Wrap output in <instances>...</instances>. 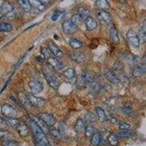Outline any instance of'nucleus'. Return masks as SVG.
Masks as SVG:
<instances>
[{"label":"nucleus","instance_id":"nucleus-1","mask_svg":"<svg viewBox=\"0 0 146 146\" xmlns=\"http://www.w3.org/2000/svg\"><path fill=\"white\" fill-rule=\"evenodd\" d=\"M30 126L32 128V132L35 138V142L37 146H49L46 134H45L42 130L40 129L38 126L32 120L30 121Z\"/></svg>","mask_w":146,"mask_h":146},{"label":"nucleus","instance_id":"nucleus-2","mask_svg":"<svg viewBox=\"0 0 146 146\" xmlns=\"http://www.w3.org/2000/svg\"><path fill=\"white\" fill-rule=\"evenodd\" d=\"M1 12L9 20H13L15 18V11L13 5L9 2H4L1 6Z\"/></svg>","mask_w":146,"mask_h":146},{"label":"nucleus","instance_id":"nucleus-3","mask_svg":"<svg viewBox=\"0 0 146 146\" xmlns=\"http://www.w3.org/2000/svg\"><path fill=\"white\" fill-rule=\"evenodd\" d=\"M43 75L45 76V80L50 86L54 88L55 90L58 89L60 86V82L58 78L53 74L52 72L48 70H43Z\"/></svg>","mask_w":146,"mask_h":146},{"label":"nucleus","instance_id":"nucleus-4","mask_svg":"<svg viewBox=\"0 0 146 146\" xmlns=\"http://www.w3.org/2000/svg\"><path fill=\"white\" fill-rule=\"evenodd\" d=\"M1 113L6 118H16L18 115L16 109L9 104H4L2 105L1 108Z\"/></svg>","mask_w":146,"mask_h":146},{"label":"nucleus","instance_id":"nucleus-5","mask_svg":"<svg viewBox=\"0 0 146 146\" xmlns=\"http://www.w3.org/2000/svg\"><path fill=\"white\" fill-rule=\"evenodd\" d=\"M126 37H127L128 41L129 42V43L135 48H139L140 45L138 35L132 29H129L126 33Z\"/></svg>","mask_w":146,"mask_h":146},{"label":"nucleus","instance_id":"nucleus-6","mask_svg":"<svg viewBox=\"0 0 146 146\" xmlns=\"http://www.w3.org/2000/svg\"><path fill=\"white\" fill-rule=\"evenodd\" d=\"M28 86L29 88H30L31 93L33 95H36L41 93L42 89H43L42 84L40 82L37 81L36 80H30L28 83Z\"/></svg>","mask_w":146,"mask_h":146},{"label":"nucleus","instance_id":"nucleus-7","mask_svg":"<svg viewBox=\"0 0 146 146\" xmlns=\"http://www.w3.org/2000/svg\"><path fill=\"white\" fill-rule=\"evenodd\" d=\"M39 118L43 121L44 123L47 125L48 126H52L56 123V119L53 116V115L49 114L47 113H40L39 115Z\"/></svg>","mask_w":146,"mask_h":146},{"label":"nucleus","instance_id":"nucleus-8","mask_svg":"<svg viewBox=\"0 0 146 146\" xmlns=\"http://www.w3.org/2000/svg\"><path fill=\"white\" fill-rule=\"evenodd\" d=\"M29 100L32 107L35 108H42L45 104V100L41 97H37L33 94L28 95Z\"/></svg>","mask_w":146,"mask_h":146},{"label":"nucleus","instance_id":"nucleus-9","mask_svg":"<svg viewBox=\"0 0 146 146\" xmlns=\"http://www.w3.org/2000/svg\"><path fill=\"white\" fill-rule=\"evenodd\" d=\"M62 29H63L64 32L67 34V35L74 34L78 30V27L70 20H66L64 22L63 25H62Z\"/></svg>","mask_w":146,"mask_h":146},{"label":"nucleus","instance_id":"nucleus-10","mask_svg":"<svg viewBox=\"0 0 146 146\" xmlns=\"http://www.w3.org/2000/svg\"><path fill=\"white\" fill-rule=\"evenodd\" d=\"M70 56L74 62L77 63H84L87 61L86 55L79 51H74L70 53Z\"/></svg>","mask_w":146,"mask_h":146},{"label":"nucleus","instance_id":"nucleus-11","mask_svg":"<svg viewBox=\"0 0 146 146\" xmlns=\"http://www.w3.org/2000/svg\"><path fill=\"white\" fill-rule=\"evenodd\" d=\"M47 61H48V63L50 65L51 67H53V69L56 70H60L63 69L64 65L62 62H60L59 60L58 59V58L55 57L53 55H51L49 57L46 58Z\"/></svg>","mask_w":146,"mask_h":146},{"label":"nucleus","instance_id":"nucleus-12","mask_svg":"<svg viewBox=\"0 0 146 146\" xmlns=\"http://www.w3.org/2000/svg\"><path fill=\"white\" fill-rule=\"evenodd\" d=\"M97 17L101 22H103L105 24H110L111 23V16L109 13L104 10H100L97 13Z\"/></svg>","mask_w":146,"mask_h":146},{"label":"nucleus","instance_id":"nucleus-13","mask_svg":"<svg viewBox=\"0 0 146 146\" xmlns=\"http://www.w3.org/2000/svg\"><path fill=\"white\" fill-rule=\"evenodd\" d=\"M105 75L106 77L107 80L110 83H113V84H118L121 82L120 78L113 72H112L111 70H107V71H105Z\"/></svg>","mask_w":146,"mask_h":146},{"label":"nucleus","instance_id":"nucleus-14","mask_svg":"<svg viewBox=\"0 0 146 146\" xmlns=\"http://www.w3.org/2000/svg\"><path fill=\"white\" fill-rule=\"evenodd\" d=\"M146 69H145V64H138L137 66L134 69L132 72V75L135 78H141L142 76L145 75V73Z\"/></svg>","mask_w":146,"mask_h":146},{"label":"nucleus","instance_id":"nucleus-15","mask_svg":"<svg viewBox=\"0 0 146 146\" xmlns=\"http://www.w3.org/2000/svg\"><path fill=\"white\" fill-rule=\"evenodd\" d=\"M48 49L50 50L52 54L56 58H62L63 56V52L62 50L53 42H51L48 45Z\"/></svg>","mask_w":146,"mask_h":146},{"label":"nucleus","instance_id":"nucleus-16","mask_svg":"<svg viewBox=\"0 0 146 146\" xmlns=\"http://www.w3.org/2000/svg\"><path fill=\"white\" fill-rule=\"evenodd\" d=\"M84 23L86 24L87 30L88 31H92L96 29V27H98L97 22L91 16H88L84 19Z\"/></svg>","mask_w":146,"mask_h":146},{"label":"nucleus","instance_id":"nucleus-17","mask_svg":"<svg viewBox=\"0 0 146 146\" xmlns=\"http://www.w3.org/2000/svg\"><path fill=\"white\" fill-rule=\"evenodd\" d=\"M17 131H18V134L21 137H25L27 135H29V127L27 126V125L25 123H23V122H20L18 126L16 128Z\"/></svg>","mask_w":146,"mask_h":146},{"label":"nucleus","instance_id":"nucleus-18","mask_svg":"<svg viewBox=\"0 0 146 146\" xmlns=\"http://www.w3.org/2000/svg\"><path fill=\"white\" fill-rule=\"evenodd\" d=\"M18 98L20 101V102L21 103L23 106H24L27 108H29L32 107L31 104H30L29 100L28 95L26 94L25 93L23 92H19L18 94Z\"/></svg>","mask_w":146,"mask_h":146},{"label":"nucleus","instance_id":"nucleus-19","mask_svg":"<svg viewBox=\"0 0 146 146\" xmlns=\"http://www.w3.org/2000/svg\"><path fill=\"white\" fill-rule=\"evenodd\" d=\"M32 120L38 126V127L40 128V129H42L45 132V134H47V133L49 132V130L50 129H49L48 126L38 116H32Z\"/></svg>","mask_w":146,"mask_h":146},{"label":"nucleus","instance_id":"nucleus-20","mask_svg":"<svg viewBox=\"0 0 146 146\" xmlns=\"http://www.w3.org/2000/svg\"><path fill=\"white\" fill-rule=\"evenodd\" d=\"M103 138L102 137L101 134L100 133H95L91 136V143L93 146H99L102 145L103 144Z\"/></svg>","mask_w":146,"mask_h":146},{"label":"nucleus","instance_id":"nucleus-21","mask_svg":"<svg viewBox=\"0 0 146 146\" xmlns=\"http://www.w3.org/2000/svg\"><path fill=\"white\" fill-rule=\"evenodd\" d=\"M21 8L25 12V13H29L32 10V6L29 2V0H16Z\"/></svg>","mask_w":146,"mask_h":146},{"label":"nucleus","instance_id":"nucleus-22","mask_svg":"<svg viewBox=\"0 0 146 146\" xmlns=\"http://www.w3.org/2000/svg\"><path fill=\"white\" fill-rule=\"evenodd\" d=\"M86 82L85 80L83 75H80L76 77V81H75V86L78 89L83 90L86 88Z\"/></svg>","mask_w":146,"mask_h":146},{"label":"nucleus","instance_id":"nucleus-23","mask_svg":"<svg viewBox=\"0 0 146 146\" xmlns=\"http://www.w3.org/2000/svg\"><path fill=\"white\" fill-rule=\"evenodd\" d=\"M96 6L99 9L104 11H107L110 7L108 0H96Z\"/></svg>","mask_w":146,"mask_h":146},{"label":"nucleus","instance_id":"nucleus-24","mask_svg":"<svg viewBox=\"0 0 146 146\" xmlns=\"http://www.w3.org/2000/svg\"><path fill=\"white\" fill-rule=\"evenodd\" d=\"M82 75H83V77L84 78L86 83H94L95 80H96L94 74L92 72L85 71Z\"/></svg>","mask_w":146,"mask_h":146},{"label":"nucleus","instance_id":"nucleus-25","mask_svg":"<svg viewBox=\"0 0 146 146\" xmlns=\"http://www.w3.org/2000/svg\"><path fill=\"white\" fill-rule=\"evenodd\" d=\"M96 117L98 118L99 121L100 122H104L107 120L106 114H105V110L100 107H96Z\"/></svg>","mask_w":146,"mask_h":146},{"label":"nucleus","instance_id":"nucleus-26","mask_svg":"<svg viewBox=\"0 0 146 146\" xmlns=\"http://www.w3.org/2000/svg\"><path fill=\"white\" fill-rule=\"evenodd\" d=\"M29 2L31 4L32 7H33L36 10H39V11H43L45 9V5L43 4H42L39 0H29Z\"/></svg>","mask_w":146,"mask_h":146},{"label":"nucleus","instance_id":"nucleus-27","mask_svg":"<svg viewBox=\"0 0 146 146\" xmlns=\"http://www.w3.org/2000/svg\"><path fill=\"white\" fill-rule=\"evenodd\" d=\"M110 38L114 42L118 43L120 42L119 36H118V31L114 27H111L110 29Z\"/></svg>","mask_w":146,"mask_h":146},{"label":"nucleus","instance_id":"nucleus-28","mask_svg":"<svg viewBox=\"0 0 146 146\" xmlns=\"http://www.w3.org/2000/svg\"><path fill=\"white\" fill-rule=\"evenodd\" d=\"M71 21L77 27H79L80 26H81L83 24V23L84 22V19L82 18L81 16L78 15V14H75V15H73L71 18Z\"/></svg>","mask_w":146,"mask_h":146},{"label":"nucleus","instance_id":"nucleus-29","mask_svg":"<svg viewBox=\"0 0 146 146\" xmlns=\"http://www.w3.org/2000/svg\"><path fill=\"white\" fill-rule=\"evenodd\" d=\"M138 37H139V42H141L142 43H145L146 40V28H145V22L143 23V24L142 25L141 28L139 29V35H138Z\"/></svg>","mask_w":146,"mask_h":146},{"label":"nucleus","instance_id":"nucleus-30","mask_svg":"<svg viewBox=\"0 0 146 146\" xmlns=\"http://www.w3.org/2000/svg\"><path fill=\"white\" fill-rule=\"evenodd\" d=\"M70 45L73 49H80L83 46V42L80 40L76 38H72L70 40Z\"/></svg>","mask_w":146,"mask_h":146},{"label":"nucleus","instance_id":"nucleus-31","mask_svg":"<svg viewBox=\"0 0 146 146\" xmlns=\"http://www.w3.org/2000/svg\"><path fill=\"white\" fill-rule=\"evenodd\" d=\"M63 75L66 79L72 80V79L75 78V76H76V72H75V70L73 68H68L64 71Z\"/></svg>","mask_w":146,"mask_h":146},{"label":"nucleus","instance_id":"nucleus-32","mask_svg":"<svg viewBox=\"0 0 146 146\" xmlns=\"http://www.w3.org/2000/svg\"><path fill=\"white\" fill-rule=\"evenodd\" d=\"M7 126L13 128V129H16L17 126L19 124V121L16 119L15 118H6V120H5Z\"/></svg>","mask_w":146,"mask_h":146},{"label":"nucleus","instance_id":"nucleus-33","mask_svg":"<svg viewBox=\"0 0 146 146\" xmlns=\"http://www.w3.org/2000/svg\"><path fill=\"white\" fill-rule=\"evenodd\" d=\"M85 128H86V125H85L84 121L82 119L79 118L78 121H76V123L75 124V130L77 132H82V131H85Z\"/></svg>","mask_w":146,"mask_h":146},{"label":"nucleus","instance_id":"nucleus-34","mask_svg":"<svg viewBox=\"0 0 146 146\" xmlns=\"http://www.w3.org/2000/svg\"><path fill=\"white\" fill-rule=\"evenodd\" d=\"M49 134L51 135L53 137L56 138V139H62V138L64 137V135L62 133V131H60L59 129H53L49 130Z\"/></svg>","mask_w":146,"mask_h":146},{"label":"nucleus","instance_id":"nucleus-35","mask_svg":"<svg viewBox=\"0 0 146 146\" xmlns=\"http://www.w3.org/2000/svg\"><path fill=\"white\" fill-rule=\"evenodd\" d=\"M97 119V117L96 115H95L94 114L91 113H88L86 115H85V122L84 123H88L90 124L91 123H94Z\"/></svg>","mask_w":146,"mask_h":146},{"label":"nucleus","instance_id":"nucleus-36","mask_svg":"<svg viewBox=\"0 0 146 146\" xmlns=\"http://www.w3.org/2000/svg\"><path fill=\"white\" fill-rule=\"evenodd\" d=\"M13 30V26L9 23H0V32H10Z\"/></svg>","mask_w":146,"mask_h":146},{"label":"nucleus","instance_id":"nucleus-37","mask_svg":"<svg viewBox=\"0 0 146 146\" xmlns=\"http://www.w3.org/2000/svg\"><path fill=\"white\" fill-rule=\"evenodd\" d=\"M108 141L112 146H116L118 144V137L116 135L110 134L108 137Z\"/></svg>","mask_w":146,"mask_h":146},{"label":"nucleus","instance_id":"nucleus-38","mask_svg":"<svg viewBox=\"0 0 146 146\" xmlns=\"http://www.w3.org/2000/svg\"><path fill=\"white\" fill-rule=\"evenodd\" d=\"M84 131L85 134H86V136L88 137H90L92 136L94 134L96 133V129H95L92 125L88 124V126H86Z\"/></svg>","mask_w":146,"mask_h":146},{"label":"nucleus","instance_id":"nucleus-39","mask_svg":"<svg viewBox=\"0 0 146 146\" xmlns=\"http://www.w3.org/2000/svg\"><path fill=\"white\" fill-rule=\"evenodd\" d=\"M78 15L81 16L83 19H85L87 17L90 16V12L86 7H80L78 8Z\"/></svg>","mask_w":146,"mask_h":146},{"label":"nucleus","instance_id":"nucleus-40","mask_svg":"<svg viewBox=\"0 0 146 146\" xmlns=\"http://www.w3.org/2000/svg\"><path fill=\"white\" fill-rule=\"evenodd\" d=\"M0 139L3 141H7L13 139V135L10 132L6 131H0Z\"/></svg>","mask_w":146,"mask_h":146},{"label":"nucleus","instance_id":"nucleus-41","mask_svg":"<svg viewBox=\"0 0 146 146\" xmlns=\"http://www.w3.org/2000/svg\"><path fill=\"white\" fill-rule=\"evenodd\" d=\"M132 135V131L130 129L129 130H125V131H122L119 132L117 135V137L118 138H128Z\"/></svg>","mask_w":146,"mask_h":146},{"label":"nucleus","instance_id":"nucleus-42","mask_svg":"<svg viewBox=\"0 0 146 146\" xmlns=\"http://www.w3.org/2000/svg\"><path fill=\"white\" fill-rule=\"evenodd\" d=\"M122 112L127 115H131L133 114V110L129 105H125L121 109Z\"/></svg>","mask_w":146,"mask_h":146},{"label":"nucleus","instance_id":"nucleus-43","mask_svg":"<svg viewBox=\"0 0 146 146\" xmlns=\"http://www.w3.org/2000/svg\"><path fill=\"white\" fill-rule=\"evenodd\" d=\"M118 126H119V129L121 131L129 130L130 129V128H131V125H130L129 123H126V122H124V121H121V122H120L119 124H118Z\"/></svg>","mask_w":146,"mask_h":146},{"label":"nucleus","instance_id":"nucleus-44","mask_svg":"<svg viewBox=\"0 0 146 146\" xmlns=\"http://www.w3.org/2000/svg\"><path fill=\"white\" fill-rule=\"evenodd\" d=\"M63 13L64 12L62 11V10H57V11H56L52 15L51 20L53 21H56L58 19V18L62 15Z\"/></svg>","mask_w":146,"mask_h":146},{"label":"nucleus","instance_id":"nucleus-45","mask_svg":"<svg viewBox=\"0 0 146 146\" xmlns=\"http://www.w3.org/2000/svg\"><path fill=\"white\" fill-rule=\"evenodd\" d=\"M3 146H18V143L15 142L13 139L10 140H7V141H4Z\"/></svg>","mask_w":146,"mask_h":146},{"label":"nucleus","instance_id":"nucleus-46","mask_svg":"<svg viewBox=\"0 0 146 146\" xmlns=\"http://www.w3.org/2000/svg\"><path fill=\"white\" fill-rule=\"evenodd\" d=\"M7 126V125L5 120L0 118V129H5V127Z\"/></svg>","mask_w":146,"mask_h":146},{"label":"nucleus","instance_id":"nucleus-47","mask_svg":"<svg viewBox=\"0 0 146 146\" xmlns=\"http://www.w3.org/2000/svg\"><path fill=\"white\" fill-rule=\"evenodd\" d=\"M40 2H41L42 4H43L44 5H49V4L50 3V2H51V0H39Z\"/></svg>","mask_w":146,"mask_h":146},{"label":"nucleus","instance_id":"nucleus-48","mask_svg":"<svg viewBox=\"0 0 146 146\" xmlns=\"http://www.w3.org/2000/svg\"><path fill=\"white\" fill-rule=\"evenodd\" d=\"M23 58H24V56H23V57H22V58H21V59L19 60V61H18V63H17V64L15 65V69L18 68V66H20V65H21V63H22V62H23Z\"/></svg>","mask_w":146,"mask_h":146},{"label":"nucleus","instance_id":"nucleus-49","mask_svg":"<svg viewBox=\"0 0 146 146\" xmlns=\"http://www.w3.org/2000/svg\"><path fill=\"white\" fill-rule=\"evenodd\" d=\"M2 17H3V15H2V12H1V10H0V19H1V18H2Z\"/></svg>","mask_w":146,"mask_h":146}]
</instances>
